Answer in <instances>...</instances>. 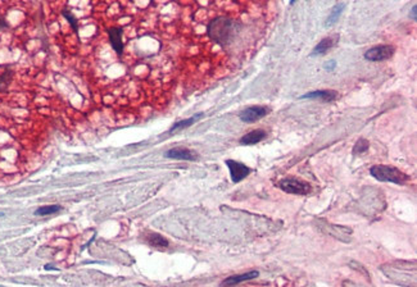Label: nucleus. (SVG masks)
I'll return each instance as SVG.
<instances>
[{
	"mask_svg": "<svg viewBox=\"0 0 417 287\" xmlns=\"http://www.w3.org/2000/svg\"><path fill=\"white\" fill-rule=\"evenodd\" d=\"M333 47V40L329 39V37H326V39L321 40L320 43H318V45H316V48L313 49V52L311 53L312 56L315 55H322V54H325L326 52H328L330 48Z\"/></svg>",
	"mask_w": 417,
	"mask_h": 287,
	"instance_id": "nucleus-13",
	"label": "nucleus"
},
{
	"mask_svg": "<svg viewBox=\"0 0 417 287\" xmlns=\"http://www.w3.org/2000/svg\"><path fill=\"white\" fill-rule=\"evenodd\" d=\"M63 16L66 17L67 20L70 21V24L72 25L73 30H75L77 32V24H76V20H75V17H73L72 14L70 13V12H67V10H63Z\"/></svg>",
	"mask_w": 417,
	"mask_h": 287,
	"instance_id": "nucleus-18",
	"label": "nucleus"
},
{
	"mask_svg": "<svg viewBox=\"0 0 417 287\" xmlns=\"http://www.w3.org/2000/svg\"><path fill=\"white\" fill-rule=\"evenodd\" d=\"M416 5H414V7H412V10H411V13H410V17L411 18H412V21H417V16H416Z\"/></svg>",
	"mask_w": 417,
	"mask_h": 287,
	"instance_id": "nucleus-19",
	"label": "nucleus"
},
{
	"mask_svg": "<svg viewBox=\"0 0 417 287\" xmlns=\"http://www.w3.org/2000/svg\"><path fill=\"white\" fill-rule=\"evenodd\" d=\"M259 276V272L258 271H252V272H248V273H243V274H238V276H231V277L226 278L225 281H222L221 285H227V286H230V285H238L240 284V282H245V281H250V280H254V278H257Z\"/></svg>",
	"mask_w": 417,
	"mask_h": 287,
	"instance_id": "nucleus-11",
	"label": "nucleus"
},
{
	"mask_svg": "<svg viewBox=\"0 0 417 287\" xmlns=\"http://www.w3.org/2000/svg\"><path fill=\"white\" fill-rule=\"evenodd\" d=\"M166 157L171 159H179V160H195V153L185 148H173L166 153Z\"/></svg>",
	"mask_w": 417,
	"mask_h": 287,
	"instance_id": "nucleus-8",
	"label": "nucleus"
},
{
	"mask_svg": "<svg viewBox=\"0 0 417 287\" xmlns=\"http://www.w3.org/2000/svg\"><path fill=\"white\" fill-rule=\"evenodd\" d=\"M266 133L263 130H254V131L249 132L247 135H244L240 139V144L242 145H254V144H258V142L263 141L266 139Z\"/></svg>",
	"mask_w": 417,
	"mask_h": 287,
	"instance_id": "nucleus-10",
	"label": "nucleus"
},
{
	"mask_svg": "<svg viewBox=\"0 0 417 287\" xmlns=\"http://www.w3.org/2000/svg\"><path fill=\"white\" fill-rule=\"evenodd\" d=\"M278 188L286 194L294 195H308L311 192V186L307 182H303L297 179H284L278 183Z\"/></svg>",
	"mask_w": 417,
	"mask_h": 287,
	"instance_id": "nucleus-3",
	"label": "nucleus"
},
{
	"mask_svg": "<svg viewBox=\"0 0 417 287\" xmlns=\"http://www.w3.org/2000/svg\"><path fill=\"white\" fill-rule=\"evenodd\" d=\"M268 112L270 110L266 106H249V108H247L239 114V118L245 123H252L267 116Z\"/></svg>",
	"mask_w": 417,
	"mask_h": 287,
	"instance_id": "nucleus-6",
	"label": "nucleus"
},
{
	"mask_svg": "<svg viewBox=\"0 0 417 287\" xmlns=\"http://www.w3.org/2000/svg\"><path fill=\"white\" fill-rule=\"evenodd\" d=\"M59 205H47V207H40L36 211H35V215H49L54 214L56 211L60 210Z\"/></svg>",
	"mask_w": 417,
	"mask_h": 287,
	"instance_id": "nucleus-16",
	"label": "nucleus"
},
{
	"mask_svg": "<svg viewBox=\"0 0 417 287\" xmlns=\"http://www.w3.org/2000/svg\"><path fill=\"white\" fill-rule=\"evenodd\" d=\"M371 176L380 182H391L401 185L408 180V176L399 171L395 167H389V165H372L370 169Z\"/></svg>",
	"mask_w": 417,
	"mask_h": 287,
	"instance_id": "nucleus-2",
	"label": "nucleus"
},
{
	"mask_svg": "<svg viewBox=\"0 0 417 287\" xmlns=\"http://www.w3.org/2000/svg\"><path fill=\"white\" fill-rule=\"evenodd\" d=\"M338 98V93L333 90H318V91H312L305 95L299 96V99H313V100H322L324 103L334 102Z\"/></svg>",
	"mask_w": 417,
	"mask_h": 287,
	"instance_id": "nucleus-7",
	"label": "nucleus"
},
{
	"mask_svg": "<svg viewBox=\"0 0 417 287\" xmlns=\"http://www.w3.org/2000/svg\"><path fill=\"white\" fill-rule=\"evenodd\" d=\"M394 54V48L390 45H378V47L371 48L364 53V59L370 62H383V60L389 59Z\"/></svg>",
	"mask_w": 417,
	"mask_h": 287,
	"instance_id": "nucleus-4",
	"label": "nucleus"
},
{
	"mask_svg": "<svg viewBox=\"0 0 417 287\" xmlns=\"http://www.w3.org/2000/svg\"><path fill=\"white\" fill-rule=\"evenodd\" d=\"M344 7H345V4L340 3V4H336V5L333 8L330 16H329V18H328V22H326V26H333V25H334L335 22L338 21L339 16L341 14V12H343Z\"/></svg>",
	"mask_w": 417,
	"mask_h": 287,
	"instance_id": "nucleus-15",
	"label": "nucleus"
},
{
	"mask_svg": "<svg viewBox=\"0 0 417 287\" xmlns=\"http://www.w3.org/2000/svg\"><path fill=\"white\" fill-rule=\"evenodd\" d=\"M236 33V24L226 17H219L211 21L207 26V35L220 45H226L232 41Z\"/></svg>",
	"mask_w": 417,
	"mask_h": 287,
	"instance_id": "nucleus-1",
	"label": "nucleus"
},
{
	"mask_svg": "<svg viewBox=\"0 0 417 287\" xmlns=\"http://www.w3.org/2000/svg\"><path fill=\"white\" fill-rule=\"evenodd\" d=\"M226 165H227L228 171H230V176H231V180L234 183H239V182L243 181V180L250 173V168H249V167H247V165L240 162H236V160L227 159V160H226Z\"/></svg>",
	"mask_w": 417,
	"mask_h": 287,
	"instance_id": "nucleus-5",
	"label": "nucleus"
},
{
	"mask_svg": "<svg viewBox=\"0 0 417 287\" xmlns=\"http://www.w3.org/2000/svg\"><path fill=\"white\" fill-rule=\"evenodd\" d=\"M108 35H110L111 40V45L114 50H116L117 54H122L123 52V43H122V30L121 28H117V27H112L108 30Z\"/></svg>",
	"mask_w": 417,
	"mask_h": 287,
	"instance_id": "nucleus-9",
	"label": "nucleus"
},
{
	"mask_svg": "<svg viewBox=\"0 0 417 287\" xmlns=\"http://www.w3.org/2000/svg\"><path fill=\"white\" fill-rule=\"evenodd\" d=\"M368 148H370V142L367 140L360 139L356 142V145H354L353 154H363V153L367 152Z\"/></svg>",
	"mask_w": 417,
	"mask_h": 287,
	"instance_id": "nucleus-17",
	"label": "nucleus"
},
{
	"mask_svg": "<svg viewBox=\"0 0 417 287\" xmlns=\"http://www.w3.org/2000/svg\"><path fill=\"white\" fill-rule=\"evenodd\" d=\"M295 1H297V0H290V4H291V5H293V4H294Z\"/></svg>",
	"mask_w": 417,
	"mask_h": 287,
	"instance_id": "nucleus-22",
	"label": "nucleus"
},
{
	"mask_svg": "<svg viewBox=\"0 0 417 287\" xmlns=\"http://www.w3.org/2000/svg\"><path fill=\"white\" fill-rule=\"evenodd\" d=\"M7 22L4 21V18L1 16H0V30H3V28H7Z\"/></svg>",
	"mask_w": 417,
	"mask_h": 287,
	"instance_id": "nucleus-21",
	"label": "nucleus"
},
{
	"mask_svg": "<svg viewBox=\"0 0 417 287\" xmlns=\"http://www.w3.org/2000/svg\"><path fill=\"white\" fill-rule=\"evenodd\" d=\"M202 113H199V114H196V116L192 117V118H188V119H184V121H180V122H176L173 123L172 127L169 129V133H173V132L176 131H180V130H184L186 129V127H189V126H192L193 123L196 122L199 118H202Z\"/></svg>",
	"mask_w": 417,
	"mask_h": 287,
	"instance_id": "nucleus-12",
	"label": "nucleus"
},
{
	"mask_svg": "<svg viewBox=\"0 0 417 287\" xmlns=\"http://www.w3.org/2000/svg\"><path fill=\"white\" fill-rule=\"evenodd\" d=\"M146 241H148L152 246H156V248H167V246H168V241L158 234L148 235Z\"/></svg>",
	"mask_w": 417,
	"mask_h": 287,
	"instance_id": "nucleus-14",
	"label": "nucleus"
},
{
	"mask_svg": "<svg viewBox=\"0 0 417 287\" xmlns=\"http://www.w3.org/2000/svg\"><path fill=\"white\" fill-rule=\"evenodd\" d=\"M335 64H336V63H335V60H331L330 64H329V63H328V64H325V68H326V70H329V71L334 70Z\"/></svg>",
	"mask_w": 417,
	"mask_h": 287,
	"instance_id": "nucleus-20",
	"label": "nucleus"
}]
</instances>
